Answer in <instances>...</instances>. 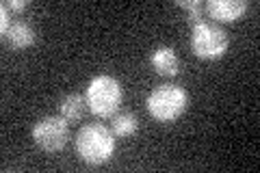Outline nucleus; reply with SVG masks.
Wrapping results in <instances>:
<instances>
[{"mask_svg":"<svg viewBox=\"0 0 260 173\" xmlns=\"http://www.w3.org/2000/svg\"><path fill=\"white\" fill-rule=\"evenodd\" d=\"M5 7L11 11H22L28 7V0H9V3H5Z\"/></svg>","mask_w":260,"mask_h":173,"instance_id":"nucleus-12","label":"nucleus"},{"mask_svg":"<svg viewBox=\"0 0 260 173\" xmlns=\"http://www.w3.org/2000/svg\"><path fill=\"white\" fill-rule=\"evenodd\" d=\"M176 5L189 11V20H191L193 24L202 22V9H204V7H202L200 0H178Z\"/></svg>","mask_w":260,"mask_h":173,"instance_id":"nucleus-11","label":"nucleus"},{"mask_svg":"<svg viewBox=\"0 0 260 173\" xmlns=\"http://www.w3.org/2000/svg\"><path fill=\"white\" fill-rule=\"evenodd\" d=\"M247 9H249V5L245 0H208L206 3V11L215 20V24L241 20Z\"/></svg>","mask_w":260,"mask_h":173,"instance_id":"nucleus-6","label":"nucleus"},{"mask_svg":"<svg viewBox=\"0 0 260 173\" xmlns=\"http://www.w3.org/2000/svg\"><path fill=\"white\" fill-rule=\"evenodd\" d=\"M124 91L117 78L109 76V74H100L89 80L85 100H87V109L91 111L98 117H113L117 113Z\"/></svg>","mask_w":260,"mask_h":173,"instance_id":"nucleus-3","label":"nucleus"},{"mask_svg":"<svg viewBox=\"0 0 260 173\" xmlns=\"http://www.w3.org/2000/svg\"><path fill=\"white\" fill-rule=\"evenodd\" d=\"M150 63L160 76H176L180 72V56L172 46H158L150 54Z\"/></svg>","mask_w":260,"mask_h":173,"instance_id":"nucleus-7","label":"nucleus"},{"mask_svg":"<svg viewBox=\"0 0 260 173\" xmlns=\"http://www.w3.org/2000/svg\"><path fill=\"white\" fill-rule=\"evenodd\" d=\"M145 104H148V113L154 119L169 123V121H176L186 111V106H189V93L180 85L165 82V85H158L152 89Z\"/></svg>","mask_w":260,"mask_h":173,"instance_id":"nucleus-2","label":"nucleus"},{"mask_svg":"<svg viewBox=\"0 0 260 173\" xmlns=\"http://www.w3.org/2000/svg\"><path fill=\"white\" fill-rule=\"evenodd\" d=\"M9 15H7V7L3 3V7H0V28H3V32H7V28H9Z\"/></svg>","mask_w":260,"mask_h":173,"instance_id":"nucleus-13","label":"nucleus"},{"mask_svg":"<svg viewBox=\"0 0 260 173\" xmlns=\"http://www.w3.org/2000/svg\"><path fill=\"white\" fill-rule=\"evenodd\" d=\"M32 139L39 150L61 152L70 139V121L61 115H48L32 126Z\"/></svg>","mask_w":260,"mask_h":173,"instance_id":"nucleus-5","label":"nucleus"},{"mask_svg":"<svg viewBox=\"0 0 260 173\" xmlns=\"http://www.w3.org/2000/svg\"><path fill=\"white\" fill-rule=\"evenodd\" d=\"M76 154L87 164H104L115 154V134L102 123H87L76 134Z\"/></svg>","mask_w":260,"mask_h":173,"instance_id":"nucleus-1","label":"nucleus"},{"mask_svg":"<svg viewBox=\"0 0 260 173\" xmlns=\"http://www.w3.org/2000/svg\"><path fill=\"white\" fill-rule=\"evenodd\" d=\"M85 109H87V100H85V95H80V93H68L59 102L61 117H65L68 121H78L85 115Z\"/></svg>","mask_w":260,"mask_h":173,"instance_id":"nucleus-9","label":"nucleus"},{"mask_svg":"<svg viewBox=\"0 0 260 173\" xmlns=\"http://www.w3.org/2000/svg\"><path fill=\"white\" fill-rule=\"evenodd\" d=\"M228 46H230V37L228 32L215 22H198L193 24V35H191V48L195 56L206 61H215L221 59L228 52Z\"/></svg>","mask_w":260,"mask_h":173,"instance_id":"nucleus-4","label":"nucleus"},{"mask_svg":"<svg viewBox=\"0 0 260 173\" xmlns=\"http://www.w3.org/2000/svg\"><path fill=\"white\" fill-rule=\"evenodd\" d=\"M139 130V119L135 113H115L113 115V134L115 136H133Z\"/></svg>","mask_w":260,"mask_h":173,"instance_id":"nucleus-10","label":"nucleus"},{"mask_svg":"<svg viewBox=\"0 0 260 173\" xmlns=\"http://www.w3.org/2000/svg\"><path fill=\"white\" fill-rule=\"evenodd\" d=\"M5 35H7V39H9V44L13 48H18V50H22V48H30L32 44H35V28H32L26 20L11 22V26L7 28Z\"/></svg>","mask_w":260,"mask_h":173,"instance_id":"nucleus-8","label":"nucleus"}]
</instances>
